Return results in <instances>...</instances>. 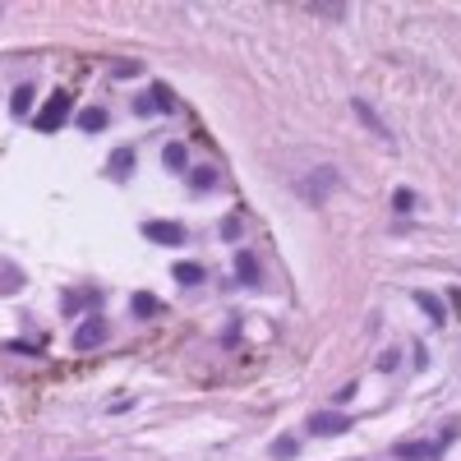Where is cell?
Masks as SVG:
<instances>
[{"label": "cell", "mask_w": 461, "mask_h": 461, "mask_svg": "<svg viewBox=\"0 0 461 461\" xmlns=\"http://www.w3.org/2000/svg\"><path fill=\"white\" fill-rule=\"evenodd\" d=\"M323 189H337V171H332V167H319V171H314V180L300 184V194H305L309 203H319Z\"/></svg>", "instance_id": "obj_6"}, {"label": "cell", "mask_w": 461, "mask_h": 461, "mask_svg": "<svg viewBox=\"0 0 461 461\" xmlns=\"http://www.w3.org/2000/svg\"><path fill=\"white\" fill-rule=\"evenodd\" d=\"M355 397V383H346V387H341V392H337V397H332V401H337V406H346V401H351Z\"/></svg>", "instance_id": "obj_22"}, {"label": "cell", "mask_w": 461, "mask_h": 461, "mask_svg": "<svg viewBox=\"0 0 461 461\" xmlns=\"http://www.w3.org/2000/svg\"><path fill=\"white\" fill-rule=\"evenodd\" d=\"M107 337H111V323L92 314V319H83V323L74 328V351H97Z\"/></svg>", "instance_id": "obj_3"}, {"label": "cell", "mask_w": 461, "mask_h": 461, "mask_svg": "<svg viewBox=\"0 0 461 461\" xmlns=\"http://www.w3.org/2000/svg\"><path fill=\"white\" fill-rule=\"evenodd\" d=\"M134 74H138V65H129V61L116 65V78H134Z\"/></svg>", "instance_id": "obj_21"}, {"label": "cell", "mask_w": 461, "mask_h": 461, "mask_svg": "<svg viewBox=\"0 0 461 461\" xmlns=\"http://www.w3.org/2000/svg\"><path fill=\"white\" fill-rule=\"evenodd\" d=\"M69 107H74L69 92H51V102L37 111V129H42V134H56V129L65 125V116H69Z\"/></svg>", "instance_id": "obj_1"}, {"label": "cell", "mask_w": 461, "mask_h": 461, "mask_svg": "<svg viewBox=\"0 0 461 461\" xmlns=\"http://www.w3.org/2000/svg\"><path fill=\"white\" fill-rule=\"evenodd\" d=\"M305 429L319 433V438H337V433L351 429V415H341V411H314L305 420Z\"/></svg>", "instance_id": "obj_2"}, {"label": "cell", "mask_w": 461, "mask_h": 461, "mask_svg": "<svg viewBox=\"0 0 461 461\" xmlns=\"http://www.w3.org/2000/svg\"><path fill=\"white\" fill-rule=\"evenodd\" d=\"M129 309H134L138 319H153L157 309H162V300H157V295H148V291H138L134 300H129Z\"/></svg>", "instance_id": "obj_9"}, {"label": "cell", "mask_w": 461, "mask_h": 461, "mask_svg": "<svg viewBox=\"0 0 461 461\" xmlns=\"http://www.w3.org/2000/svg\"><path fill=\"white\" fill-rule=\"evenodd\" d=\"M392 208H397V213H411V208H415V194H411V189H397V194H392Z\"/></svg>", "instance_id": "obj_17"}, {"label": "cell", "mask_w": 461, "mask_h": 461, "mask_svg": "<svg viewBox=\"0 0 461 461\" xmlns=\"http://www.w3.org/2000/svg\"><path fill=\"white\" fill-rule=\"evenodd\" d=\"M194 189H213V171H194Z\"/></svg>", "instance_id": "obj_20"}, {"label": "cell", "mask_w": 461, "mask_h": 461, "mask_svg": "<svg viewBox=\"0 0 461 461\" xmlns=\"http://www.w3.org/2000/svg\"><path fill=\"white\" fill-rule=\"evenodd\" d=\"M143 235L153 240V245H184V226L180 222H143Z\"/></svg>", "instance_id": "obj_4"}, {"label": "cell", "mask_w": 461, "mask_h": 461, "mask_svg": "<svg viewBox=\"0 0 461 461\" xmlns=\"http://www.w3.org/2000/svg\"><path fill=\"white\" fill-rule=\"evenodd\" d=\"M351 107H355V116H360V120H365V125H369V129H374V134H378V138H387V143H392V129H387V125H383V120H378V111L369 107V102H360V97H355Z\"/></svg>", "instance_id": "obj_7"}, {"label": "cell", "mask_w": 461, "mask_h": 461, "mask_svg": "<svg viewBox=\"0 0 461 461\" xmlns=\"http://www.w3.org/2000/svg\"><path fill=\"white\" fill-rule=\"evenodd\" d=\"M171 272H175V281H180V286H199V281H203V268H199V263H175Z\"/></svg>", "instance_id": "obj_10"}, {"label": "cell", "mask_w": 461, "mask_h": 461, "mask_svg": "<svg viewBox=\"0 0 461 461\" xmlns=\"http://www.w3.org/2000/svg\"><path fill=\"white\" fill-rule=\"evenodd\" d=\"M411 300H415V305H420V309H425V314H429L433 323H447V309H443V300H433L429 291H415Z\"/></svg>", "instance_id": "obj_8"}, {"label": "cell", "mask_w": 461, "mask_h": 461, "mask_svg": "<svg viewBox=\"0 0 461 461\" xmlns=\"http://www.w3.org/2000/svg\"><path fill=\"white\" fill-rule=\"evenodd\" d=\"M162 162H167L171 171H184V143H167V153H162Z\"/></svg>", "instance_id": "obj_15"}, {"label": "cell", "mask_w": 461, "mask_h": 461, "mask_svg": "<svg viewBox=\"0 0 461 461\" xmlns=\"http://www.w3.org/2000/svg\"><path fill=\"white\" fill-rule=\"evenodd\" d=\"M78 129H88V134H97V129H107V111H102V107H88L83 116H78Z\"/></svg>", "instance_id": "obj_11"}, {"label": "cell", "mask_w": 461, "mask_h": 461, "mask_svg": "<svg viewBox=\"0 0 461 461\" xmlns=\"http://www.w3.org/2000/svg\"><path fill=\"white\" fill-rule=\"evenodd\" d=\"M153 97H157V102H153L157 111H175V102H171V88H162V83H157V88H153Z\"/></svg>", "instance_id": "obj_18"}, {"label": "cell", "mask_w": 461, "mask_h": 461, "mask_svg": "<svg viewBox=\"0 0 461 461\" xmlns=\"http://www.w3.org/2000/svg\"><path fill=\"white\" fill-rule=\"evenodd\" d=\"M392 452H397L401 461H425V457H429V452H433V447H429V443H397V447H392Z\"/></svg>", "instance_id": "obj_12"}, {"label": "cell", "mask_w": 461, "mask_h": 461, "mask_svg": "<svg viewBox=\"0 0 461 461\" xmlns=\"http://www.w3.org/2000/svg\"><path fill=\"white\" fill-rule=\"evenodd\" d=\"M240 231H245V222H240V217H226V222H222V240H240Z\"/></svg>", "instance_id": "obj_16"}, {"label": "cell", "mask_w": 461, "mask_h": 461, "mask_svg": "<svg viewBox=\"0 0 461 461\" xmlns=\"http://www.w3.org/2000/svg\"><path fill=\"white\" fill-rule=\"evenodd\" d=\"M272 457H295V438H277V443H272Z\"/></svg>", "instance_id": "obj_19"}, {"label": "cell", "mask_w": 461, "mask_h": 461, "mask_svg": "<svg viewBox=\"0 0 461 461\" xmlns=\"http://www.w3.org/2000/svg\"><path fill=\"white\" fill-rule=\"evenodd\" d=\"M235 277H240V286H259L263 281V268L254 259V249H235Z\"/></svg>", "instance_id": "obj_5"}, {"label": "cell", "mask_w": 461, "mask_h": 461, "mask_svg": "<svg viewBox=\"0 0 461 461\" xmlns=\"http://www.w3.org/2000/svg\"><path fill=\"white\" fill-rule=\"evenodd\" d=\"M28 107H32V88H28V83H19V88H14V102H10V111H14V116H28Z\"/></svg>", "instance_id": "obj_14"}, {"label": "cell", "mask_w": 461, "mask_h": 461, "mask_svg": "<svg viewBox=\"0 0 461 461\" xmlns=\"http://www.w3.org/2000/svg\"><path fill=\"white\" fill-rule=\"evenodd\" d=\"M111 171L125 180V175L134 171V153H129V148H116V153H111Z\"/></svg>", "instance_id": "obj_13"}]
</instances>
